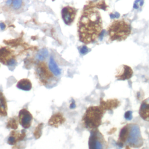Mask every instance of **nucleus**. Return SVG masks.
<instances>
[{"mask_svg": "<svg viewBox=\"0 0 149 149\" xmlns=\"http://www.w3.org/2000/svg\"><path fill=\"white\" fill-rule=\"evenodd\" d=\"M143 0H136L134 5V8L136 9H138L143 5Z\"/></svg>", "mask_w": 149, "mask_h": 149, "instance_id": "22", "label": "nucleus"}, {"mask_svg": "<svg viewBox=\"0 0 149 149\" xmlns=\"http://www.w3.org/2000/svg\"><path fill=\"white\" fill-rule=\"evenodd\" d=\"M139 113L143 120L149 122V97L142 101Z\"/></svg>", "mask_w": 149, "mask_h": 149, "instance_id": "11", "label": "nucleus"}, {"mask_svg": "<svg viewBox=\"0 0 149 149\" xmlns=\"http://www.w3.org/2000/svg\"><path fill=\"white\" fill-rule=\"evenodd\" d=\"M103 136L97 129L93 130L89 140V148L91 149L102 148L101 144L103 141Z\"/></svg>", "mask_w": 149, "mask_h": 149, "instance_id": "6", "label": "nucleus"}, {"mask_svg": "<svg viewBox=\"0 0 149 149\" xmlns=\"http://www.w3.org/2000/svg\"><path fill=\"white\" fill-rule=\"evenodd\" d=\"M33 120V116L31 113L26 109H23L19 111V121L20 125L25 128H29Z\"/></svg>", "mask_w": 149, "mask_h": 149, "instance_id": "7", "label": "nucleus"}, {"mask_svg": "<svg viewBox=\"0 0 149 149\" xmlns=\"http://www.w3.org/2000/svg\"><path fill=\"white\" fill-rule=\"evenodd\" d=\"M7 104L2 92L0 91V117L7 116Z\"/></svg>", "mask_w": 149, "mask_h": 149, "instance_id": "15", "label": "nucleus"}, {"mask_svg": "<svg viewBox=\"0 0 149 149\" xmlns=\"http://www.w3.org/2000/svg\"><path fill=\"white\" fill-rule=\"evenodd\" d=\"M77 27L80 41L85 44L94 42L103 31V22L99 11L85 5Z\"/></svg>", "mask_w": 149, "mask_h": 149, "instance_id": "1", "label": "nucleus"}, {"mask_svg": "<svg viewBox=\"0 0 149 149\" xmlns=\"http://www.w3.org/2000/svg\"><path fill=\"white\" fill-rule=\"evenodd\" d=\"M110 17L111 19H115V18H118L119 17V13L118 12H115L114 14H110Z\"/></svg>", "mask_w": 149, "mask_h": 149, "instance_id": "26", "label": "nucleus"}, {"mask_svg": "<svg viewBox=\"0 0 149 149\" xmlns=\"http://www.w3.org/2000/svg\"><path fill=\"white\" fill-rule=\"evenodd\" d=\"M49 69L52 72V73L55 75H58L60 74V70L58 68V66L56 63L53 57L50 58V63H49Z\"/></svg>", "mask_w": 149, "mask_h": 149, "instance_id": "17", "label": "nucleus"}, {"mask_svg": "<svg viewBox=\"0 0 149 149\" xmlns=\"http://www.w3.org/2000/svg\"><path fill=\"white\" fill-rule=\"evenodd\" d=\"M132 31L130 23L125 19L115 20L108 27L107 32L111 41L125 40Z\"/></svg>", "mask_w": 149, "mask_h": 149, "instance_id": "2", "label": "nucleus"}, {"mask_svg": "<svg viewBox=\"0 0 149 149\" xmlns=\"http://www.w3.org/2000/svg\"><path fill=\"white\" fill-rule=\"evenodd\" d=\"M121 104L120 102L117 99H110L104 100L101 99L100 106L106 111L107 110H112L117 109Z\"/></svg>", "mask_w": 149, "mask_h": 149, "instance_id": "9", "label": "nucleus"}, {"mask_svg": "<svg viewBox=\"0 0 149 149\" xmlns=\"http://www.w3.org/2000/svg\"><path fill=\"white\" fill-rule=\"evenodd\" d=\"M131 124L126 125L125 127H124L122 128L120 132L119 138H118V145L121 147H122L123 145L128 141L130 130H131Z\"/></svg>", "mask_w": 149, "mask_h": 149, "instance_id": "13", "label": "nucleus"}, {"mask_svg": "<svg viewBox=\"0 0 149 149\" xmlns=\"http://www.w3.org/2000/svg\"><path fill=\"white\" fill-rule=\"evenodd\" d=\"M13 58H15V57L10 49L7 47L0 48V62L2 64L7 66L8 63Z\"/></svg>", "mask_w": 149, "mask_h": 149, "instance_id": "10", "label": "nucleus"}, {"mask_svg": "<svg viewBox=\"0 0 149 149\" xmlns=\"http://www.w3.org/2000/svg\"><path fill=\"white\" fill-rule=\"evenodd\" d=\"M16 86L19 89L25 91H29L31 90L32 88V82L29 79L23 78L18 82Z\"/></svg>", "mask_w": 149, "mask_h": 149, "instance_id": "14", "label": "nucleus"}, {"mask_svg": "<svg viewBox=\"0 0 149 149\" xmlns=\"http://www.w3.org/2000/svg\"><path fill=\"white\" fill-rule=\"evenodd\" d=\"M134 74L132 68L127 65H123L117 70L115 78L118 80H127L130 79Z\"/></svg>", "mask_w": 149, "mask_h": 149, "instance_id": "8", "label": "nucleus"}, {"mask_svg": "<svg viewBox=\"0 0 149 149\" xmlns=\"http://www.w3.org/2000/svg\"><path fill=\"white\" fill-rule=\"evenodd\" d=\"M48 52L46 48L42 49L39 51L37 54V59L40 61H44L48 56Z\"/></svg>", "mask_w": 149, "mask_h": 149, "instance_id": "18", "label": "nucleus"}, {"mask_svg": "<svg viewBox=\"0 0 149 149\" xmlns=\"http://www.w3.org/2000/svg\"><path fill=\"white\" fill-rule=\"evenodd\" d=\"M125 117L127 120H131L132 118V112L130 111H127L125 114Z\"/></svg>", "mask_w": 149, "mask_h": 149, "instance_id": "24", "label": "nucleus"}, {"mask_svg": "<svg viewBox=\"0 0 149 149\" xmlns=\"http://www.w3.org/2000/svg\"><path fill=\"white\" fill-rule=\"evenodd\" d=\"M76 13L77 10L74 7L70 6L64 7L61 12L62 17L64 23L67 25H71L74 22Z\"/></svg>", "mask_w": 149, "mask_h": 149, "instance_id": "5", "label": "nucleus"}, {"mask_svg": "<svg viewBox=\"0 0 149 149\" xmlns=\"http://www.w3.org/2000/svg\"><path fill=\"white\" fill-rule=\"evenodd\" d=\"M65 121V118H64V116L60 113H58L54 114L48 121V124L53 127L58 128L62 124H63Z\"/></svg>", "mask_w": 149, "mask_h": 149, "instance_id": "12", "label": "nucleus"}, {"mask_svg": "<svg viewBox=\"0 0 149 149\" xmlns=\"http://www.w3.org/2000/svg\"><path fill=\"white\" fill-rule=\"evenodd\" d=\"M12 0H8L6 2L7 5H11L12 4Z\"/></svg>", "mask_w": 149, "mask_h": 149, "instance_id": "28", "label": "nucleus"}, {"mask_svg": "<svg viewBox=\"0 0 149 149\" xmlns=\"http://www.w3.org/2000/svg\"><path fill=\"white\" fill-rule=\"evenodd\" d=\"M86 6L92 8H98L103 10H107V5L105 3V0H94L90 1Z\"/></svg>", "mask_w": 149, "mask_h": 149, "instance_id": "16", "label": "nucleus"}, {"mask_svg": "<svg viewBox=\"0 0 149 149\" xmlns=\"http://www.w3.org/2000/svg\"><path fill=\"white\" fill-rule=\"evenodd\" d=\"M36 71L40 79L43 84H47L48 81L54 78L53 75L49 71L45 63H39L37 66Z\"/></svg>", "mask_w": 149, "mask_h": 149, "instance_id": "4", "label": "nucleus"}, {"mask_svg": "<svg viewBox=\"0 0 149 149\" xmlns=\"http://www.w3.org/2000/svg\"><path fill=\"white\" fill-rule=\"evenodd\" d=\"M17 142L18 141H17L15 136H13L12 135H11L10 137L8 138V143L11 145H15Z\"/></svg>", "mask_w": 149, "mask_h": 149, "instance_id": "23", "label": "nucleus"}, {"mask_svg": "<svg viewBox=\"0 0 149 149\" xmlns=\"http://www.w3.org/2000/svg\"><path fill=\"white\" fill-rule=\"evenodd\" d=\"M7 128L13 130H16L18 128V123L15 118H11L9 120L7 124Z\"/></svg>", "mask_w": 149, "mask_h": 149, "instance_id": "19", "label": "nucleus"}, {"mask_svg": "<svg viewBox=\"0 0 149 149\" xmlns=\"http://www.w3.org/2000/svg\"><path fill=\"white\" fill-rule=\"evenodd\" d=\"M105 113V111L100 105L89 107L82 118L83 126L91 130L97 129L101 125L102 118Z\"/></svg>", "mask_w": 149, "mask_h": 149, "instance_id": "3", "label": "nucleus"}, {"mask_svg": "<svg viewBox=\"0 0 149 149\" xmlns=\"http://www.w3.org/2000/svg\"><path fill=\"white\" fill-rule=\"evenodd\" d=\"M87 48L85 46H83L82 48H81V49L80 50V53L82 54H86L87 52Z\"/></svg>", "mask_w": 149, "mask_h": 149, "instance_id": "25", "label": "nucleus"}, {"mask_svg": "<svg viewBox=\"0 0 149 149\" xmlns=\"http://www.w3.org/2000/svg\"><path fill=\"white\" fill-rule=\"evenodd\" d=\"M43 124H40L35 130V131L34 132V136L36 139H39V138H40L42 134V128L43 127Z\"/></svg>", "mask_w": 149, "mask_h": 149, "instance_id": "20", "label": "nucleus"}, {"mask_svg": "<svg viewBox=\"0 0 149 149\" xmlns=\"http://www.w3.org/2000/svg\"><path fill=\"white\" fill-rule=\"evenodd\" d=\"M22 3H23L22 0H12V5L14 9L18 10L22 7Z\"/></svg>", "mask_w": 149, "mask_h": 149, "instance_id": "21", "label": "nucleus"}, {"mask_svg": "<svg viewBox=\"0 0 149 149\" xmlns=\"http://www.w3.org/2000/svg\"><path fill=\"white\" fill-rule=\"evenodd\" d=\"M5 27H6V26L4 23H0V28L2 30H4L5 29Z\"/></svg>", "mask_w": 149, "mask_h": 149, "instance_id": "27", "label": "nucleus"}]
</instances>
